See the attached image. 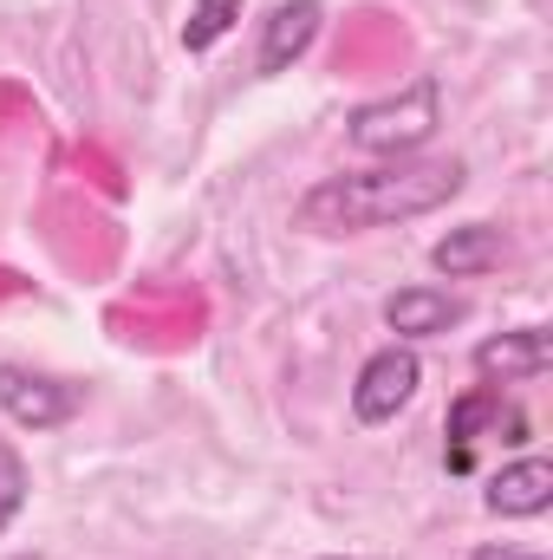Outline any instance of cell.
<instances>
[{
	"mask_svg": "<svg viewBox=\"0 0 553 560\" xmlns=\"http://www.w3.org/2000/svg\"><path fill=\"white\" fill-rule=\"evenodd\" d=\"M462 189V163L456 156H391L378 170H345L326 176L299 196V229L319 235H358V229H385V222H411L443 209Z\"/></svg>",
	"mask_w": 553,
	"mask_h": 560,
	"instance_id": "1",
	"label": "cell"
},
{
	"mask_svg": "<svg viewBox=\"0 0 553 560\" xmlns=\"http://www.w3.org/2000/svg\"><path fill=\"white\" fill-rule=\"evenodd\" d=\"M436 125H443V85H436L430 72H416L404 92L358 105L345 138L358 143L365 156H411L416 143H430V131H436Z\"/></svg>",
	"mask_w": 553,
	"mask_h": 560,
	"instance_id": "2",
	"label": "cell"
},
{
	"mask_svg": "<svg viewBox=\"0 0 553 560\" xmlns=\"http://www.w3.org/2000/svg\"><path fill=\"white\" fill-rule=\"evenodd\" d=\"M416 378H423V365H416L411 346L372 352V359L358 365V385H352V418L358 423H391L416 398Z\"/></svg>",
	"mask_w": 553,
	"mask_h": 560,
	"instance_id": "3",
	"label": "cell"
},
{
	"mask_svg": "<svg viewBox=\"0 0 553 560\" xmlns=\"http://www.w3.org/2000/svg\"><path fill=\"white\" fill-rule=\"evenodd\" d=\"M0 411L20 423V430H52L79 411V392L46 378V372H26V365H0Z\"/></svg>",
	"mask_w": 553,
	"mask_h": 560,
	"instance_id": "4",
	"label": "cell"
},
{
	"mask_svg": "<svg viewBox=\"0 0 553 560\" xmlns=\"http://www.w3.org/2000/svg\"><path fill=\"white\" fill-rule=\"evenodd\" d=\"M319 20H326V0H280L274 13L261 20V52H255V66L274 79L293 59H306V46L319 39Z\"/></svg>",
	"mask_w": 553,
	"mask_h": 560,
	"instance_id": "5",
	"label": "cell"
},
{
	"mask_svg": "<svg viewBox=\"0 0 553 560\" xmlns=\"http://www.w3.org/2000/svg\"><path fill=\"white\" fill-rule=\"evenodd\" d=\"M482 502H489V515H502V522L548 515V509H553V463H548V456H521V463L495 469Z\"/></svg>",
	"mask_w": 553,
	"mask_h": 560,
	"instance_id": "6",
	"label": "cell"
},
{
	"mask_svg": "<svg viewBox=\"0 0 553 560\" xmlns=\"http://www.w3.org/2000/svg\"><path fill=\"white\" fill-rule=\"evenodd\" d=\"M553 365V339L548 326H515L502 339H482L475 346V372L495 378V385H515V378H541Z\"/></svg>",
	"mask_w": 553,
	"mask_h": 560,
	"instance_id": "7",
	"label": "cell"
},
{
	"mask_svg": "<svg viewBox=\"0 0 553 560\" xmlns=\"http://www.w3.org/2000/svg\"><path fill=\"white\" fill-rule=\"evenodd\" d=\"M502 261H508V235L495 222H462V229H449L430 248V268L449 280H475V275H489V268H502Z\"/></svg>",
	"mask_w": 553,
	"mask_h": 560,
	"instance_id": "8",
	"label": "cell"
},
{
	"mask_svg": "<svg viewBox=\"0 0 553 560\" xmlns=\"http://www.w3.org/2000/svg\"><path fill=\"white\" fill-rule=\"evenodd\" d=\"M462 313H469V306H462L449 287H404V293H391V300H385V326H391L398 339H430V332H449Z\"/></svg>",
	"mask_w": 553,
	"mask_h": 560,
	"instance_id": "9",
	"label": "cell"
},
{
	"mask_svg": "<svg viewBox=\"0 0 553 560\" xmlns=\"http://www.w3.org/2000/svg\"><path fill=\"white\" fill-rule=\"evenodd\" d=\"M502 418H515V405H502V385H475V392H462L456 405H449V469L462 476L469 463H475V430L482 423H502Z\"/></svg>",
	"mask_w": 553,
	"mask_h": 560,
	"instance_id": "10",
	"label": "cell"
},
{
	"mask_svg": "<svg viewBox=\"0 0 553 560\" xmlns=\"http://www.w3.org/2000/svg\"><path fill=\"white\" fill-rule=\"evenodd\" d=\"M235 20H242V0H196L189 20H183V46L189 52H209V46H222L235 33Z\"/></svg>",
	"mask_w": 553,
	"mask_h": 560,
	"instance_id": "11",
	"label": "cell"
},
{
	"mask_svg": "<svg viewBox=\"0 0 553 560\" xmlns=\"http://www.w3.org/2000/svg\"><path fill=\"white\" fill-rule=\"evenodd\" d=\"M26 463H20V450L13 443H0V535L20 522V509H26Z\"/></svg>",
	"mask_w": 553,
	"mask_h": 560,
	"instance_id": "12",
	"label": "cell"
},
{
	"mask_svg": "<svg viewBox=\"0 0 553 560\" xmlns=\"http://www.w3.org/2000/svg\"><path fill=\"white\" fill-rule=\"evenodd\" d=\"M469 560H548V555H534V548H495L489 541V548H475Z\"/></svg>",
	"mask_w": 553,
	"mask_h": 560,
	"instance_id": "13",
	"label": "cell"
},
{
	"mask_svg": "<svg viewBox=\"0 0 553 560\" xmlns=\"http://www.w3.org/2000/svg\"><path fill=\"white\" fill-rule=\"evenodd\" d=\"M20 560H33V555H20Z\"/></svg>",
	"mask_w": 553,
	"mask_h": 560,
	"instance_id": "14",
	"label": "cell"
},
{
	"mask_svg": "<svg viewBox=\"0 0 553 560\" xmlns=\"http://www.w3.org/2000/svg\"><path fill=\"white\" fill-rule=\"evenodd\" d=\"M332 560H339V555H332Z\"/></svg>",
	"mask_w": 553,
	"mask_h": 560,
	"instance_id": "15",
	"label": "cell"
}]
</instances>
